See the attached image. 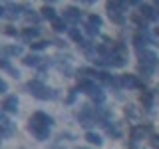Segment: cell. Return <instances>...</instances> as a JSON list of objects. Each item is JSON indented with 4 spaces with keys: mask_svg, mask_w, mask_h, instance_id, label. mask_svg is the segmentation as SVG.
I'll return each mask as SVG.
<instances>
[{
    "mask_svg": "<svg viewBox=\"0 0 159 149\" xmlns=\"http://www.w3.org/2000/svg\"><path fill=\"white\" fill-rule=\"evenodd\" d=\"M28 92L32 93L36 99H56L58 97V92L48 86H44L40 79H32V82H28Z\"/></svg>",
    "mask_w": 159,
    "mask_h": 149,
    "instance_id": "6da1fadb",
    "label": "cell"
},
{
    "mask_svg": "<svg viewBox=\"0 0 159 149\" xmlns=\"http://www.w3.org/2000/svg\"><path fill=\"white\" fill-rule=\"evenodd\" d=\"M28 131L32 133V135L36 137L38 141H46V139L50 137V127H46V125H40V123L32 121V119H30V123H28Z\"/></svg>",
    "mask_w": 159,
    "mask_h": 149,
    "instance_id": "7a4b0ae2",
    "label": "cell"
},
{
    "mask_svg": "<svg viewBox=\"0 0 159 149\" xmlns=\"http://www.w3.org/2000/svg\"><path fill=\"white\" fill-rule=\"evenodd\" d=\"M139 52V64H145V66H157V54L151 52V50H137Z\"/></svg>",
    "mask_w": 159,
    "mask_h": 149,
    "instance_id": "3957f363",
    "label": "cell"
},
{
    "mask_svg": "<svg viewBox=\"0 0 159 149\" xmlns=\"http://www.w3.org/2000/svg\"><path fill=\"white\" fill-rule=\"evenodd\" d=\"M119 79H121V86H125L127 89H139V88H143V84L139 82V78L137 76H131V74H125V76H121Z\"/></svg>",
    "mask_w": 159,
    "mask_h": 149,
    "instance_id": "277c9868",
    "label": "cell"
},
{
    "mask_svg": "<svg viewBox=\"0 0 159 149\" xmlns=\"http://www.w3.org/2000/svg\"><path fill=\"white\" fill-rule=\"evenodd\" d=\"M107 58H109V66H111V68L127 66V58H125V54H121V52H111Z\"/></svg>",
    "mask_w": 159,
    "mask_h": 149,
    "instance_id": "5b68a950",
    "label": "cell"
},
{
    "mask_svg": "<svg viewBox=\"0 0 159 149\" xmlns=\"http://www.w3.org/2000/svg\"><path fill=\"white\" fill-rule=\"evenodd\" d=\"M2 109H4V113H18V97H16V96L4 97Z\"/></svg>",
    "mask_w": 159,
    "mask_h": 149,
    "instance_id": "8992f818",
    "label": "cell"
},
{
    "mask_svg": "<svg viewBox=\"0 0 159 149\" xmlns=\"http://www.w3.org/2000/svg\"><path fill=\"white\" fill-rule=\"evenodd\" d=\"M32 121L40 123V125H46V127H52L54 125V117L48 115V113H44V111H36L32 115Z\"/></svg>",
    "mask_w": 159,
    "mask_h": 149,
    "instance_id": "52a82bcc",
    "label": "cell"
},
{
    "mask_svg": "<svg viewBox=\"0 0 159 149\" xmlns=\"http://www.w3.org/2000/svg\"><path fill=\"white\" fill-rule=\"evenodd\" d=\"M149 133H151V125H137L131 129V139L133 141H139V139L147 137Z\"/></svg>",
    "mask_w": 159,
    "mask_h": 149,
    "instance_id": "ba28073f",
    "label": "cell"
},
{
    "mask_svg": "<svg viewBox=\"0 0 159 149\" xmlns=\"http://www.w3.org/2000/svg\"><path fill=\"white\" fill-rule=\"evenodd\" d=\"M22 62H24V66H28V68H42L46 60L36 56V54H28V56H24Z\"/></svg>",
    "mask_w": 159,
    "mask_h": 149,
    "instance_id": "9c48e42d",
    "label": "cell"
},
{
    "mask_svg": "<svg viewBox=\"0 0 159 149\" xmlns=\"http://www.w3.org/2000/svg\"><path fill=\"white\" fill-rule=\"evenodd\" d=\"M64 20L66 22H72V24H78L80 20H82V12H80L78 8H66L64 10Z\"/></svg>",
    "mask_w": 159,
    "mask_h": 149,
    "instance_id": "30bf717a",
    "label": "cell"
},
{
    "mask_svg": "<svg viewBox=\"0 0 159 149\" xmlns=\"http://www.w3.org/2000/svg\"><path fill=\"white\" fill-rule=\"evenodd\" d=\"M0 125H2V137H4V139H8V137L14 133V125H12V121L6 117V113L0 117Z\"/></svg>",
    "mask_w": 159,
    "mask_h": 149,
    "instance_id": "8fae6325",
    "label": "cell"
},
{
    "mask_svg": "<svg viewBox=\"0 0 159 149\" xmlns=\"http://www.w3.org/2000/svg\"><path fill=\"white\" fill-rule=\"evenodd\" d=\"M139 14H141L145 20H149V22L157 20V10L153 8V6H149V4H141V10H139Z\"/></svg>",
    "mask_w": 159,
    "mask_h": 149,
    "instance_id": "7c38bea8",
    "label": "cell"
},
{
    "mask_svg": "<svg viewBox=\"0 0 159 149\" xmlns=\"http://www.w3.org/2000/svg\"><path fill=\"white\" fill-rule=\"evenodd\" d=\"M40 36V28H36V26H32V28H24V32H22V38L26 40H36Z\"/></svg>",
    "mask_w": 159,
    "mask_h": 149,
    "instance_id": "4fadbf2b",
    "label": "cell"
},
{
    "mask_svg": "<svg viewBox=\"0 0 159 149\" xmlns=\"http://www.w3.org/2000/svg\"><path fill=\"white\" fill-rule=\"evenodd\" d=\"M153 99H155L153 92H143L141 93V106L145 107V109H151L153 107Z\"/></svg>",
    "mask_w": 159,
    "mask_h": 149,
    "instance_id": "5bb4252c",
    "label": "cell"
},
{
    "mask_svg": "<svg viewBox=\"0 0 159 149\" xmlns=\"http://www.w3.org/2000/svg\"><path fill=\"white\" fill-rule=\"evenodd\" d=\"M86 141L89 143V145H96V147H99V145L103 143V139L99 137L96 131H88V133H86Z\"/></svg>",
    "mask_w": 159,
    "mask_h": 149,
    "instance_id": "9a60e30c",
    "label": "cell"
},
{
    "mask_svg": "<svg viewBox=\"0 0 159 149\" xmlns=\"http://www.w3.org/2000/svg\"><path fill=\"white\" fill-rule=\"evenodd\" d=\"M4 56H22V46H4Z\"/></svg>",
    "mask_w": 159,
    "mask_h": 149,
    "instance_id": "2e32d148",
    "label": "cell"
},
{
    "mask_svg": "<svg viewBox=\"0 0 159 149\" xmlns=\"http://www.w3.org/2000/svg\"><path fill=\"white\" fill-rule=\"evenodd\" d=\"M42 18L50 20V22H54V20H58V18H56V10H54L52 6H48V4H46V6L42 8Z\"/></svg>",
    "mask_w": 159,
    "mask_h": 149,
    "instance_id": "e0dca14e",
    "label": "cell"
},
{
    "mask_svg": "<svg viewBox=\"0 0 159 149\" xmlns=\"http://www.w3.org/2000/svg\"><path fill=\"white\" fill-rule=\"evenodd\" d=\"M89 96H92V99H93L96 103H103V99H106V93H103L102 88H98V86L93 88V92L89 93Z\"/></svg>",
    "mask_w": 159,
    "mask_h": 149,
    "instance_id": "ac0fdd59",
    "label": "cell"
},
{
    "mask_svg": "<svg viewBox=\"0 0 159 149\" xmlns=\"http://www.w3.org/2000/svg\"><path fill=\"white\" fill-rule=\"evenodd\" d=\"M103 127H106L107 135H111V137H119V135H121V131L117 129V125H116V123H109V121H107V123H106Z\"/></svg>",
    "mask_w": 159,
    "mask_h": 149,
    "instance_id": "d6986e66",
    "label": "cell"
},
{
    "mask_svg": "<svg viewBox=\"0 0 159 149\" xmlns=\"http://www.w3.org/2000/svg\"><path fill=\"white\" fill-rule=\"evenodd\" d=\"M153 72H155V68L153 66H145V64H139V74H141L143 78H151Z\"/></svg>",
    "mask_w": 159,
    "mask_h": 149,
    "instance_id": "ffe728a7",
    "label": "cell"
},
{
    "mask_svg": "<svg viewBox=\"0 0 159 149\" xmlns=\"http://www.w3.org/2000/svg\"><path fill=\"white\" fill-rule=\"evenodd\" d=\"M52 28L54 30H56V32L58 34H62V32H66V30H68V26H66V20H54V22H52Z\"/></svg>",
    "mask_w": 159,
    "mask_h": 149,
    "instance_id": "44dd1931",
    "label": "cell"
},
{
    "mask_svg": "<svg viewBox=\"0 0 159 149\" xmlns=\"http://www.w3.org/2000/svg\"><path fill=\"white\" fill-rule=\"evenodd\" d=\"M70 38H72L74 42H78V44L84 42V36H82V32H80L78 28H72V30H70Z\"/></svg>",
    "mask_w": 159,
    "mask_h": 149,
    "instance_id": "7402d4cb",
    "label": "cell"
},
{
    "mask_svg": "<svg viewBox=\"0 0 159 149\" xmlns=\"http://www.w3.org/2000/svg\"><path fill=\"white\" fill-rule=\"evenodd\" d=\"M30 46H32L34 52H40V50H46L48 48V42H46V40H38V42H32Z\"/></svg>",
    "mask_w": 159,
    "mask_h": 149,
    "instance_id": "603a6c76",
    "label": "cell"
},
{
    "mask_svg": "<svg viewBox=\"0 0 159 149\" xmlns=\"http://www.w3.org/2000/svg\"><path fill=\"white\" fill-rule=\"evenodd\" d=\"M88 22L92 24V26H96V28H99V26H102V18H99L98 14H92V16L88 18Z\"/></svg>",
    "mask_w": 159,
    "mask_h": 149,
    "instance_id": "cb8c5ba5",
    "label": "cell"
},
{
    "mask_svg": "<svg viewBox=\"0 0 159 149\" xmlns=\"http://www.w3.org/2000/svg\"><path fill=\"white\" fill-rule=\"evenodd\" d=\"M84 28H86V34H88V36H96V34L99 32V28H96V26H92V24H86V26H84Z\"/></svg>",
    "mask_w": 159,
    "mask_h": 149,
    "instance_id": "d4e9b609",
    "label": "cell"
},
{
    "mask_svg": "<svg viewBox=\"0 0 159 149\" xmlns=\"http://www.w3.org/2000/svg\"><path fill=\"white\" fill-rule=\"evenodd\" d=\"M4 34H6V36H18V30L14 26H6L4 28Z\"/></svg>",
    "mask_w": 159,
    "mask_h": 149,
    "instance_id": "484cf974",
    "label": "cell"
},
{
    "mask_svg": "<svg viewBox=\"0 0 159 149\" xmlns=\"http://www.w3.org/2000/svg\"><path fill=\"white\" fill-rule=\"evenodd\" d=\"M125 115H129V117H137V109L133 107V106H127V107H125Z\"/></svg>",
    "mask_w": 159,
    "mask_h": 149,
    "instance_id": "4316f807",
    "label": "cell"
},
{
    "mask_svg": "<svg viewBox=\"0 0 159 149\" xmlns=\"http://www.w3.org/2000/svg\"><path fill=\"white\" fill-rule=\"evenodd\" d=\"M26 20H28V22H38L40 16H38V14H34V12H28L26 14Z\"/></svg>",
    "mask_w": 159,
    "mask_h": 149,
    "instance_id": "83f0119b",
    "label": "cell"
},
{
    "mask_svg": "<svg viewBox=\"0 0 159 149\" xmlns=\"http://www.w3.org/2000/svg\"><path fill=\"white\" fill-rule=\"evenodd\" d=\"M149 143H151V147L159 149V135H153V137H151V141H149Z\"/></svg>",
    "mask_w": 159,
    "mask_h": 149,
    "instance_id": "f1b7e54d",
    "label": "cell"
},
{
    "mask_svg": "<svg viewBox=\"0 0 159 149\" xmlns=\"http://www.w3.org/2000/svg\"><path fill=\"white\" fill-rule=\"evenodd\" d=\"M76 93H78V89H74V92L70 93V97H68V103H74V102H76Z\"/></svg>",
    "mask_w": 159,
    "mask_h": 149,
    "instance_id": "f546056e",
    "label": "cell"
},
{
    "mask_svg": "<svg viewBox=\"0 0 159 149\" xmlns=\"http://www.w3.org/2000/svg\"><path fill=\"white\" fill-rule=\"evenodd\" d=\"M8 89V84H6V79H2V82H0V92H6Z\"/></svg>",
    "mask_w": 159,
    "mask_h": 149,
    "instance_id": "4dcf8cb0",
    "label": "cell"
},
{
    "mask_svg": "<svg viewBox=\"0 0 159 149\" xmlns=\"http://www.w3.org/2000/svg\"><path fill=\"white\" fill-rule=\"evenodd\" d=\"M155 10H157V16H159V4H155Z\"/></svg>",
    "mask_w": 159,
    "mask_h": 149,
    "instance_id": "1f68e13d",
    "label": "cell"
},
{
    "mask_svg": "<svg viewBox=\"0 0 159 149\" xmlns=\"http://www.w3.org/2000/svg\"><path fill=\"white\" fill-rule=\"evenodd\" d=\"M155 36H157V38H159V28H155Z\"/></svg>",
    "mask_w": 159,
    "mask_h": 149,
    "instance_id": "d6a6232c",
    "label": "cell"
}]
</instances>
